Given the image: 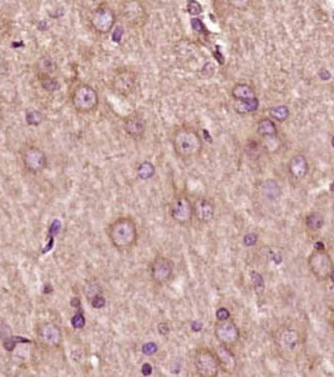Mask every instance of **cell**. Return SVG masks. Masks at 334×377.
Segmentation results:
<instances>
[{
	"label": "cell",
	"mask_w": 334,
	"mask_h": 377,
	"mask_svg": "<svg viewBox=\"0 0 334 377\" xmlns=\"http://www.w3.org/2000/svg\"><path fill=\"white\" fill-rule=\"evenodd\" d=\"M193 366L198 377H217L220 372L217 356L208 347H200L195 351Z\"/></svg>",
	"instance_id": "5"
},
{
	"label": "cell",
	"mask_w": 334,
	"mask_h": 377,
	"mask_svg": "<svg viewBox=\"0 0 334 377\" xmlns=\"http://www.w3.org/2000/svg\"><path fill=\"white\" fill-rule=\"evenodd\" d=\"M90 304L94 309H102V307H105V305H106V300H105L104 296L99 295L94 297L90 301Z\"/></svg>",
	"instance_id": "36"
},
{
	"label": "cell",
	"mask_w": 334,
	"mask_h": 377,
	"mask_svg": "<svg viewBox=\"0 0 334 377\" xmlns=\"http://www.w3.org/2000/svg\"><path fill=\"white\" fill-rule=\"evenodd\" d=\"M308 267L318 280L326 281L334 270V263L331 255L326 250L322 251L314 250L308 256Z\"/></svg>",
	"instance_id": "7"
},
{
	"label": "cell",
	"mask_w": 334,
	"mask_h": 377,
	"mask_svg": "<svg viewBox=\"0 0 334 377\" xmlns=\"http://www.w3.org/2000/svg\"><path fill=\"white\" fill-rule=\"evenodd\" d=\"M157 331L160 333L161 336H167L170 332V326L167 322H160L157 325Z\"/></svg>",
	"instance_id": "37"
},
{
	"label": "cell",
	"mask_w": 334,
	"mask_h": 377,
	"mask_svg": "<svg viewBox=\"0 0 334 377\" xmlns=\"http://www.w3.org/2000/svg\"><path fill=\"white\" fill-rule=\"evenodd\" d=\"M175 151L182 158H192L198 155L202 150V140L196 130L191 128H181L172 138Z\"/></svg>",
	"instance_id": "2"
},
{
	"label": "cell",
	"mask_w": 334,
	"mask_h": 377,
	"mask_svg": "<svg viewBox=\"0 0 334 377\" xmlns=\"http://www.w3.org/2000/svg\"><path fill=\"white\" fill-rule=\"evenodd\" d=\"M332 145L334 147V136H333V139H332Z\"/></svg>",
	"instance_id": "46"
},
{
	"label": "cell",
	"mask_w": 334,
	"mask_h": 377,
	"mask_svg": "<svg viewBox=\"0 0 334 377\" xmlns=\"http://www.w3.org/2000/svg\"><path fill=\"white\" fill-rule=\"evenodd\" d=\"M115 23H116V14L106 4L97 6L90 16L91 27L99 34H109L115 27Z\"/></svg>",
	"instance_id": "10"
},
{
	"label": "cell",
	"mask_w": 334,
	"mask_h": 377,
	"mask_svg": "<svg viewBox=\"0 0 334 377\" xmlns=\"http://www.w3.org/2000/svg\"><path fill=\"white\" fill-rule=\"evenodd\" d=\"M137 84V75L134 70L128 67H120L116 73L113 74L111 79V88L113 93L120 97H128L134 93Z\"/></svg>",
	"instance_id": "6"
},
{
	"label": "cell",
	"mask_w": 334,
	"mask_h": 377,
	"mask_svg": "<svg viewBox=\"0 0 334 377\" xmlns=\"http://www.w3.org/2000/svg\"><path fill=\"white\" fill-rule=\"evenodd\" d=\"M261 193L262 196L265 197V199L270 200V201H273V200H277L281 196V186H279L278 182L276 180H266L263 184L261 185Z\"/></svg>",
	"instance_id": "20"
},
{
	"label": "cell",
	"mask_w": 334,
	"mask_h": 377,
	"mask_svg": "<svg viewBox=\"0 0 334 377\" xmlns=\"http://www.w3.org/2000/svg\"><path fill=\"white\" fill-rule=\"evenodd\" d=\"M258 241V235L253 234V232H250V234H246L243 237V244L244 246H247V247H252L254 246Z\"/></svg>",
	"instance_id": "33"
},
{
	"label": "cell",
	"mask_w": 334,
	"mask_h": 377,
	"mask_svg": "<svg viewBox=\"0 0 334 377\" xmlns=\"http://www.w3.org/2000/svg\"><path fill=\"white\" fill-rule=\"evenodd\" d=\"M71 102L80 114H89L99 105V94L89 84H79L71 93Z\"/></svg>",
	"instance_id": "4"
},
{
	"label": "cell",
	"mask_w": 334,
	"mask_h": 377,
	"mask_svg": "<svg viewBox=\"0 0 334 377\" xmlns=\"http://www.w3.org/2000/svg\"><path fill=\"white\" fill-rule=\"evenodd\" d=\"M124 129H125L126 134L132 139H139L143 136L146 131V123L145 120L139 115H130L126 117L125 123H124Z\"/></svg>",
	"instance_id": "17"
},
{
	"label": "cell",
	"mask_w": 334,
	"mask_h": 377,
	"mask_svg": "<svg viewBox=\"0 0 334 377\" xmlns=\"http://www.w3.org/2000/svg\"><path fill=\"white\" fill-rule=\"evenodd\" d=\"M215 354L217 356L220 370H222L224 374H233L236 367H237V359H236V355L233 354L232 348L218 345L215 350Z\"/></svg>",
	"instance_id": "15"
},
{
	"label": "cell",
	"mask_w": 334,
	"mask_h": 377,
	"mask_svg": "<svg viewBox=\"0 0 334 377\" xmlns=\"http://www.w3.org/2000/svg\"><path fill=\"white\" fill-rule=\"evenodd\" d=\"M270 116L278 123H283L289 116V109L286 105L273 106L270 109Z\"/></svg>",
	"instance_id": "25"
},
{
	"label": "cell",
	"mask_w": 334,
	"mask_h": 377,
	"mask_svg": "<svg viewBox=\"0 0 334 377\" xmlns=\"http://www.w3.org/2000/svg\"><path fill=\"white\" fill-rule=\"evenodd\" d=\"M187 12L191 15H200L202 13V5L196 0H191L187 4Z\"/></svg>",
	"instance_id": "31"
},
{
	"label": "cell",
	"mask_w": 334,
	"mask_h": 377,
	"mask_svg": "<svg viewBox=\"0 0 334 377\" xmlns=\"http://www.w3.org/2000/svg\"><path fill=\"white\" fill-rule=\"evenodd\" d=\"M71 306L74 307V309H79V307L81 306V304H80V300L79 298H73V301H71Z\"/></svg>",
	"instance_id": "41"
},
{
	"label": "cell",
	"mask_w": 334,
	"mask_h": 377,
	"mask_svg": "<svg viewBox=\"0 0 334 377\" xmlns=\"http://www.w3.org/2000/svg\"><path fill=\"white\" fill-rule=\"evenodd\" d=\"M36 335L44 345L50 346V347L60 345L61 339H63L60 328L52 322H44V324L39 325L36 328Z\"/></svg>",
	"instance_id": "14"
},
{
	"label": "cell",
	"mask_w": 334,
	"mask_h": 377,
	"mask_svg": "<svg viewBox=\"0 0 334 377\" xmlns=\"http://www.w3.org/2000/svg\"><path fill=\"white\" fill-rule=\"evenodd\" d=\"M216 317H217V321H226V320L231 319V315L227 309H224V307H220V309L216 311Z\"/></svg>",
	"instance_id": "35"
},
{
	"label": "cell",
	"mask_w": 334,
	"mask_h": 377,
	"mask_svg": "<svg viewBox=\"0 0 334 377\" xmlns=\"http://www.w3.org/2000/svg\"><path fill=\"white\" fill-rule=\"evenodd\" d=\"M170 215L172 220L178 225H189L193 217V204L189 199V196L178 194L174 197L170 204Z\"/></svg>",
	"instance_id": "8"
},
{
	"label": "cell",
	"mask_w": 334,
	"mask_h": 377,
	"mask_svg": "<svg viewBox=\"0 0 334 377\" xmlns=\"http://www.w3.org/2000/svg\"><path fill=\"white\" fill-rule=\"evenodd\" d=\"M329 322H331V326H332V328H333V331H334V313L331 316V320H329Z\"/></svg>",
	"instance_id": "42"
},
{
	"label": "cell",
	"mask_w": 334,
	"mask_h": 377,
	"mask_svg": "<svg viewBox=\"0 0 334 377\" xmlns=\"http://www.w3.org/2000/svg\"><path fill=\"white\" fill-rule=\"evenodd\" d=\"M251 281H252V285L257 294H261L265 290V280H263L261 274L256 271L251 272Z\"/></svg>",
	"instance_id": "30"
},
{
	"label": "cell",
	"mask_w": 334,
	"mask_h": 377,
	"mask_svg": "<svg viewBox=\"0 0 334 377\" xmlns=\"http://www.w3.org/2000/svg\"><path fill=\"white\" fill-rule=\"evenodd\" d=\"M329 279H331L332 282H333V284H334V270H333V271H332V274H331V276H329Z\"/></svg>",
	"instance_id": "43"
},
{
	"label": "cell",
	"mask_w": 334,
	"mask_h": 377,
	"mask_svg": "<svg viewBox=\"0 0 334 377\" xmlns=\"http://www.w3.org/2000/svg\"><path fill=\"white\" fill-rule=\"evenodd\" d=\"M213 335L215 339L218 341V345L227 346V347L233 348L239 341L241 332L233 320H226V321H217L213 328Z\"/></svg>",
	"instance_id": "9"
},
{
	"label": "cell",
	"mask_w": 334,
	"mask_h": 377,
	"mask_svg": "<svg viewBox=\"0 0 334 377\" xmlns=\"http://www.w3.org/2000/svg\"><path fill=\"white\" fill-rule=\"evenodd\" d=\"M39 82H40L41 88L48 93H54V91L59 90V82L52 78V76H39Z\"/></svg>",
	"instance_id": "27"
},
{
	"label": "cell",
	"mask_w": 334,
	"mask_h": 377,
	"mask_svg": "<svg viewBox=\"0 0 334 377\" xmlns=\"http://www.w3.org/2000/svg\"><path fill=\"white\" fill-rule=\"evenodd\" d=\"M258 99L256 98V99L248 100V101H241L239 105H237L236 110L241 113V114H244V113H253V111H256L257 109H258Z\"/></svg>",
	"instance_id": "29"
},
{
	"label": "cell",
	"mask_w": 334,
	"mask_h": 377,
	"mask_svg": "<svg viewBox=\"0 0 334 377\" xmlns=\"http://www.w3.org/2000/svg\"><path fill=\"white\" fill-rule=\"evenodd\" d=\"M143 375H150L152 371V368H151V365L150 363H143Z\"/></svg>",
	"instance_id": "40"
},
{
	"label": "cell",
	"mask_w": 334,
	"mask_h": 377,
	"mask_svg": "<svg viewBox=\"0 0 334 377\" xmlns=\"http://www.w3.org/2000/svg\"><path fill=\"white\" fill-rule=\"evenodd\" d=\"M319 76L323 80H329L331 79V73H329L327 69H320L319 70Z\"/></svg>",
	"instance_id": "39"
},
{
	"label": "cell",
	"mask_w": 334,
	"mask_h": 377,
	"mask_svg": "<svg viewBox=\"0 0 334 377\" xmlns=\"http://www.w3.org/2000/svg\"><path fill=\"white\" fill-rule=\"evenodd\" d=\"M191 25L195 32H205V25H204V23L201 21V19L193 18L191 20Z\"/></svg>",
	"instance_id": "38"
},
{
	"label": "cell",
	"mask_w": 334,
	"mask_h": 377,
	"mask_svg": "<svg viewBox=\"0 0 334 377\" xmlns=\"http://www.w3.org/2000/svg\"><path fill=\"white\" fill-rule=\"evenodd\" d=\"M21 161L29 173L39 174L45 170L48 165L47 154L35 145H28L21 150Z\"/></svg>",
	"instance_id": "11"
},
{
	"label": "cell",
	"mask_w": 334,
	"mask_h": 377,
	"mask_svg": "<svg viewBox=\"0 0 334 377\" xmlns=\"http://www.w3.org/2000/svg\"><path fill=\"white\" fill-rule=\"evenodd\" d=\"M85 324H86V320H85L84 315L81 312L75 313L73 319H71V325H73L74 328H82Z\"/></svg>",
	"instance_id": "32"
},
{
	"label": "cell",
	"mask_w": 334,
	"mask_h": 377,
	"mask_svg": "<svg viewBox=\"0 0 334 377\" xmlns=\"http://www.w3.org/2000/svg\"><path fill=\"white\" fill-rule=\"evenodd\" d=\"M157 350H159V346H157L155 342H147V344H145V345L143 346V352L146 356L155 355L157 352Z\"/></svg>",
	"instance_id": "34"
},
{
	"label": "cell",
	"mask_w": 334,
	"mask_h": 377,
	"mask_svg": "<svg viewBox=\"0 0 334 377\" xmlns=\"http://www.w3.org/2000/svg\"><path fill=\"white\" fill-rule=\"evenodd\" d=\"M175 263L171 259L157 256L150 265V276L157 285L166 284L174 275Z\"/></svg>",
	"instance_id": "12"
},
{
	"label": "cell",
	"mask_w": 334,
	"mask_h": 377,
	"mask_svg": "<svg viewBox=\"0 0 334 377\" xmlns=\"http://www.w3.org/2000/svg\"><path fill=\"white\" fill-rule=\"evenodd\" d=\"M232 97L239 101L256 99V91L248 84H236L232 89Z\"/></svg>",
	"instance_id": "19"
},
{
	"label": "cell",
	"mask_w": 334,
	"mask_h": 377,
	"mask_svg": "<svg viewBox=\"0 0 334 377\" xmlns=\"http://www.w3.org/2000/svg\"><path fill=\"white\" fill-rule=\"evenodd\" d=\"M84 294L85 296H86V298H89V301H91L96 296L102 295V287L100 286L97 281H89L84 287Z\"/></svg>",
	"instance_id": "26"
},
{
	"label": "cell",
	"mask_w": 334,
	"mask_h": 377,
	"mask_svg": "<svg viewBox=\"0 0 334 377\" xmlns=\"http://www.w3.org/2000/svg\"><path fill=\"white\" fill-rule=\"evenodd\" d=\"M137 178L141 179V180H148L151 179L152 176L156 174V169H155V165L150 161H143L137 166L136 170Z\"/></svg>",
	"instance_id": "24"
},
{
	"label": "cell",
	"mask_w": 334,
	"mask_h": 377,
	"mask_svg": "<svg viewBox=\"0 0 334 377\" xmlns=\"http://www.w3.org/2000/svg\"><path fill=\"white\" fill-rule=\"evenodd\" d=\"M332 19H333V21H334V10H333V13H332Z\"/></svg>",
	"instance_id": "45"
},
{
	"label": "cell",
	"mask_w": 334,
	"mask_h": 377,
	"mask_svg": "<svg viewBox=\"0 0 334 377\" xmlns=\"http://www.w3.org/2000/svg\"><path fill=\"white\" fill-rule=\"evenodd\" d=\"M36 69H38L39 76H51L52 73H55L56 64L49 56H44L36 63Z\"/></svg>",
	"instance_id": "22"
},
{
	"label": "cell",
	"mask_w": 334,
	"mask_h": 377,
	"mask_svg": "<svg viewBox=\"0 0 334 377\" xmlns=\"http://www.w3.org/2000/svg\"><path fill=\"white\" fill-rule=\"evenodd\" d=\"M331 191H334V181L331 184Z\"/></svg>",
	"instance_id": "44"
},
{
	"label": "cell",
	"mask_w": 334,
	"mask_h": 377,
	"mask_svg": "<svg viewBox=\"0 0 334 377\" xmlns=\"http://www.w3.org/2000/svg\"><path fill=\"white\" fill-rule=\"evenodd\" d=\"M324 225V216L320 213H311L305 217V226L309 231H318Z\"/></svg>",
	"instance_id": "23"
},
{
	"label": "cell",
	"mask_w": 334,
	"mask_h": 377,
	"mask_svg": "<svg viewBox=\"0 0 334 377\" xmlns=\"http://www.w3.org/2000/svg\"><path fill=\"white\" fill-rule=\"evenodd\" d=\"M276 346L278 354L285 360H294L302 348L300 331L292 328H282L276 333Z\"/></svg>",
	"instance_id": "3"
},
{
	"label": "cell",
	"mask_w": 334,
	"mask_h": 377,
	"mask_svg": "<svg viewBox=\"0 0 334 377\" xmlns=\"http://www.w3.org/2000/svg\"><path fill=\"white\" fill-rule=\"evenodd\" d=\"M43 120H44V115L41 114L39 110H34V109H32V110L26 111L25 121L28 125L39 126L41 123H43Z\"/></svg>",
	"instance_id": "28"
},
{
	"label": "cell",
	"mask_w": 334,
	"mask_h": 377,
	"mask_svg": "<svg viewBox=\"0 0 334 377\" xmlns=\"http://www.w3.org/2000/svg\"><path fill=\"white\" fill-rule=\"evenodd\" d=\"M108 236L115 248L120 251L130 250L139 239L136 222L128 216L119 217L109 225Z\"/></svg>",
	"instance_id": "1"
},
{
	"label": "cell",
	"mask_w": 334,
	"mask_h": 377,
	"mask_svg": "<svg viewBox=\"0 0 334 377\" xmlns=\"http://www.w3.org/2000/svg\"><path fill=\"white\" fill-rule=\"evenodd\" d=\"M216 205L211 199L202 197L193 204V216L202 224H208L215 216Z\"/></svg>",
	"instance_id": "16"
},
{
	"label": "cell",
	"mask_w": 334,
	"mask_h": 377,
	"mask_svg": "<svg viewBox=\"0 0 334 377\" xmlns=\"http://www.w3.org/2000/svg\"><path fill=\"white\" fill-rule=\"evenodd\" d=\"M308 161L305 159L304 155H294L293 158L291 159L289 161V164H288V171L291 174L292 178L297 181H300V180H303V179L307 176L308 174Z\"/></svg>",
	"instance_id": "18"
},
{
	"label": "cell",
	"mask_w": 334,
	"mask_h": 377,
	"mask_svg": "<svg viewBox=\"0 0 334 377\" xmlns=\"http://www.w3.org/2000/svg\"><path fill=\"white\" fill-rule=\"evenodd\" d=\"M146 14L143 6L139 1H126L122 6V18L131 27H140L146 20Z\"/></svg>",
	"instance_id": "13"
},
{
	"label": "cell",
	"mask_w": 334,
	"mask_h": 377,
	"mask_svg": "<svg viewBox=\"0 0 334 377\" xmlns=\"http://www.w3.org/2000/svg\"><path fill=\"white\" fill-rule=\"evenodd\" d=\"M257 132L265 138H277L276 124L272 119H262L257 124Z\"/></svg>",
	"instance_id": "21"
}]
</instances>
